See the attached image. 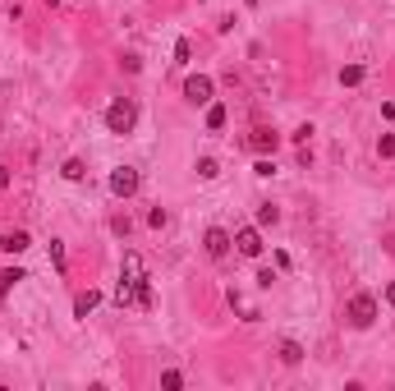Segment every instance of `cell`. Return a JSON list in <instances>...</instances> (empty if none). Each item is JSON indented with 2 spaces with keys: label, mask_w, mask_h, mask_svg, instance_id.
<instances>
[{
  "label": "cell",
  "mask_w": 395,
  "mask_h": 391,
  "mask_svg": "<svg viewBox=\"0 0 395 391\" xmlns=\"http://www.w3.org/2000/svg\"><path fill=\"white\" fill-rule=\"evenodd\" d=\"M133 120H138V106H133V97H115L106 106V129L110 134H129Z\"/></svg>",
  "instance_id": "1"
},
{
  "label": "cell",
  "mask_w": 395,
  "mask_h": 391,
  "mask_svg": "<svg viewBox=\"0 0 395 391\" xmlns=\"http://www.w3.org/2000/svg\"><path fill=\"white\" fill-rule=\"evenodd\" d=\"M345 318H350V327H359V332H368V327L377 323V300L373 295H354L350 304H345Z\"/></svg>",
  "instance_id": "2"
},
{
  "label": "cell",
  "mask_w": 395,
  "mask_h": 391,
  "mask_svg": "<svg viewBox=\"0 0 395 391\" xmlns=\"http://www.w3.org/2000/svg\"><path fill=\"white\" fill-rule=\"evenodd\" d=\"M106 189L115 193V198H133V193H138V170L133 166H115L110 179H106Z\"/></svg>",
  "instance_id": "3"
},
{
  "label": "cell",
  "mask_w": 395,
  "mask_h": 391,
  "mask_svg": "<svg viewBox=\"0 0 395 391\" xmlns=\"http://www.w3.org/2000/svg\"><path fill=\"white\" fill-rule=\"evenodd\" d=\"M211 92H216V83H211L207 74H193V78H184V97L193 101V106H207V101H211Z\"/></svg>",
  "instance_id": "4"
},
{
  "label": "cell",
  "mask_w": 395,
  "mask_h": 391,
  "mask_svg": "<svg viewBox=\"0 0 395 391\" xmlns=\"http://www.w3.org/2000/svg\"><path fill=\"white\" fill-rule=\"evenodd\" d=\"M234 249H239L244 258H262V235H258V226H244V230H234Z\"/></svg>",
  "instance_id": "5"
},
{
  "label": "cell",
  "mask_w": 395,
  "mask_h": 391,
  "mask_svg": "<svg viewBox=\"0 0 395 391\" xmlns=\"http://www.w3.org/2000/svg\"><path fill=\"white\" fill-rule=\"evenodd\" d=\"M230 244H234L230 230H221V226H211V230L202 235V249H207V258H225V253H230Z\"/></svg>",
  "instance_id": "6"
},
{
  "label": "cell",
  "mask_w": 395,
  "mask_h": 391,
  "mask_svg": "<svg viewBox=\"0 0 395 391\" xmlns=\"http://www.w3.org/2000/svg\"><path fill=\"white\" fill-rule=\"evenodd\" d=\"M248 147L267 156V152H276V147H281V134H276V129H267V124H258V129L248 134Z\"/></svg>",
  "instance_id": "7"
},
{
  "label": "cell",
  "mask_w": 395,
  "mask_h": 391,
  "mask_svg": "<svg viewBox=\"0 0 395 391\" xmlns=\"http://www.w3.org/2000/svg\"><path fill=\"white\" fill-rule=\"evenodd\" d=\"M28 244H33L28 230H5V235H0V253H23Z\"/></svg>",
  "instance_id": "8"
},
{
  "label": "cell",
  "mask_w": 395,
  "mask_h": 391,
  "mask_svg": "<svg viewBox=\"0 0 395 391\" xmlns=\"http://www.w3.org/2000/svg\"><path fill=\"white\" fill-rule=\"evenodd\" d=\"M133 304L138 309H152V281L147 276H133Z\"/></svg>",
  "instance_id": "9"
},
{
  "label": "cell",
  "mask_w": 395,
  "mask_h": 391,
  "mask_svg": "<svg viewBox=\"0 0 395 391\" xmlns=\"http://www.w3.org/2000/svg\"><path fill=\"white\" fill-rule=\"evenodd\" d=\"M281 364H290V369L304 364V346H299V341H281Z\"/></svg>",
  "instance_id": "10"
},
{
  "label": "cell",
  "mask_w": 395,
  "mask_h": 391,
  "mask_svg": "<svg viewBox=\"0 0 395 391\" xmlns=\"http://www.w3.org/2000/svg\"><path fill=\"white\" fill-rule=\"evenodd\" d=\"M97 304H101V295H97V290H83V295L74 300V313H78V318H88V313L97 309Z\"/></svg>",
  "instance_id": "11"
},
{
  "label": "cell",
  "mask_w": 395,
  "mask_h": 391,
  "mask_svg": "<svg viewBox=\"0 0 395 391\" xmlns=\"http://www.w3.org/2000/svg\"><path fill=\"white\" fill-rule=\"evenodd\" d=\"M363 74H368L363 65H345V69H341V83H345V88H359V83H363Z\"/></svg>",
  "instance_id": "12"
},
{
  "label": "cell",
  "mask_w": 395,
  "mask_h": 391,
  "mask_svg": "<svg viewBox=\"0 0 395 391\" xmlns=\"http://www.w3.org/2000/svg\"><path fill=\"white\" fill-rule=\"evenodd\" d=\"M19 281H23V272H19V267H10V272H0V300H5V295H10V290H14V286H19Z\"/></svg>",
  "instance_id": "13"
},
{
  "label": "cell",
  "mask_w": 395,
  "mask_h": 391,
  "mask_svg": "<svg viewBox=\"0 0 395 391\" xmlns=\"http://www.w3.org/2000/svg\"><path fill=\"white\" fill-rule=\"evenodd\" d=\"M60 175H65V179H74V184H78V179L88 175V170H83V161H78V156H69L65 166H60Z\"/></svg>",
  "instance_id": "14"
},
{
  "label": "cell",
  "mask_w": 395,
  "mask_h": 391,
  "mask_svg": "<svg viewBox=\"0 0 395 391\" xmlns=\"http://www.w3.org/2000/svg\"><path fill=\"white\" fill-rule=\"evenodd\" d=\"M276 221H281V207L262 202V207H258V226H276Z\"/></svg>",
  "instance_id": "15"
},
{
  "label": "cell",
  "mask_w": 395,
  "mask_h": 391,
  "mask_svg": "<svg viewBox=\"0 0 395 391\" xmlns=\"http://www.w3.org/2000/svg\"><path fill=\"white\" fill-rule=\"evenodd\" d=\"M161 387L165 391H179V387H184V373H179V369H165L161 373Z\"/></svg>",
  "instance_id": "16"
},
{
  "label": "cell",
  "mask_w": 395,
  "mask_h": 391,
  "mask_svg": "<svg viewBox=\"0 0 395 391\" xmlns=\"http://www.w3.org/2000/svg\"><path fill=\"white\" fill-rule=\"evenodd\" d=\"M377 156H382V161H391V156H395V134H382V138H377Z\"/></svg>",
  "instance_id": "17"
},
{
  "label": "cell",
  "mask_w": 395,
  "mask_h": 391,
  "mask_svg": "<svg viewBox=\"0 0 395 391\" xmlns=\"http://www.w3.org/2000/svg\"><path fill=\"white\" fill-rule=\"evenodd\" d=\"M198 175H202V179H216V175H221L216 156H202V161H198Z\"/></svg>",
  "instance_id": "18"
},
{
  "label": "cell",
  "mask_w": 395,
  "mask_h": 391,
  "mask_svg": "<svg viewBox=\"0 0 395 391\" xmlns=\"http://www.w3.org/2000/svg\"><path fill=\"white\" fill-rule=\"evenodd\" d=\"M124 276H143V258L138 253H124Z\"/></svg>",
  "instance_id": "19"
},
{
  "label": "cell",
  "mask_w": 395,
  "mask_h": 391,
  "mask_svg": "<svg viewBox=\"0 0 395 391\" xmlns=\"http://www.w3.org/2000/svg\"><path fill=\"white\" fill-rule=\"evenodd\" d=\"M188 56H193V46H188V37H179L175 42V65H188Z\"/></svg>",
  "instance_id": "20"
},
{
  "label": "cell",
  "mask_w": 395,
  "mask_h": 391,
  "mask_svg": "<svg viewBox=\"0 0 395 391\" xmlns=\"http://www.w3.org/2000/svg\"><path fill=\"white\" fill-rule=\"evenodd\" d=\"M225 124V106H207V129H221Z\"/></svg>",
  "instance_id": "21"
},
{
  "label": "cell",
  "mask_w": 395,
  "mask_h": 391,
  "mask_svg": "<svg viewBox=\"0 0 395 391\" xmlns=\"http://www.w3.org/2000/svg\"><path fill=\"white\" fill-rule=\"evenodd\" d=\"M308 138H313V124H299L295 134H290V143H299V147H308Z\"/></svg>",
  "instance_id": "22"
},
{
  "label": "cell",
  "mask_w": 395,
  "mask_h": 391,
  "mask_svg": "<svg viewBox=\"0 0 395 391\" xmlns=\"http://www.w3.org/2000/svg\"><path fill=\"white\" fill-rule=\"evenodd\" d=\"M51 263L65 272V244H60V239H51Z\"/></svg>",
  "instance_id": "23"
},
{
  "label": "cell",
  "mask_w": 395,
  "mask_h": 391,
  "mask_svg": "<svg viewBox=\"0 0 395 391\" xmlns=\"http://www.w3.org/2000/svg\"><path fill=\"white\" fill-rule=\"evenodd\" d=\"M147 226H152V230H161V226H165V207H152V212H147Z\"/></svg>",
  "instance_id": "24"
},
{
  "label": "cell",
  "mask_w": 395,
  "mask_h": 391,
  "mask_svg": "<svg viewBox=\"0 0 395 391\" xmlns=\"http://www.w3.org/2000/svg\"><path fill=\"white\" fill-rule=\"evenodd\" d=\"M271 281H276V272H271V267L258 272V286H262V290H271Z\"/></svg>",
  "instance_id": "25"
},
{
  "label": "cell",
  "mask_w": 395,
  "mask_h": 391,
  "mask_svg": "<svg viewBox=\"0 0 395 391\" xmlns=\"http://www.w3.org/2000/svg\"><path fill=\"white\" fill-rule=\"evenodd\" d=\"M386 304H395V281H391V286H386Z\"/></svg>",
  "instance_id": "26"
},
{
  "label": "cell",
  "mask_w": 395,
  "mask_h": 391,
  "mask_svg": "<svg viewBox=\"0 0 395 391\" xmlns=\"http://www.w3.org/2000/svg\"><path fill=\"white\" fill-rule=\"evenodd\" d=\"M46 5H60V0H46Z\"/></svg>",
  "instance_id": "27"
},
{
  "label": "cell",
  "mask_w": 395,
  "mask_h": 391,
  "mask_svg": "<svg viewBox=\"0 0 395 391\" xmlns=\"http://www.w3.org/2000/svg\"><path fill=\"white\" fill-rule=\"evenodd\" d=\"M74 5H88V0H74Z\"/></svg>",
  "instance_id": "28"
}]
</instances>
